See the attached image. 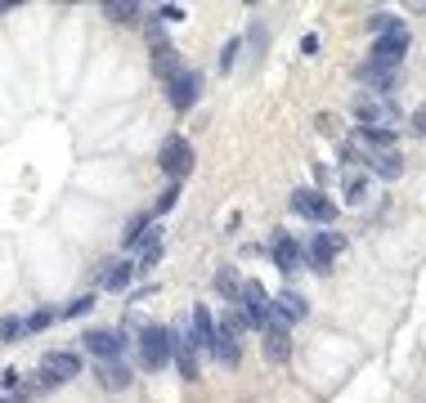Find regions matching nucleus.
<instances>
[{
	"label": "nucleus",
	"mask_w": 426,
	"mask_h": 403,
	"mask_svg": "<svg viewBox=\"0 0 426 403\" xmlns=\"http://www.w3.org/2000/svg\"><path fill=\"white\" fill-rule=\"evenodd\" d=\"M350 113H355V126H363V130L395 134L399 126H404V113H399V103H395V99H386V94L355 90V99H350Z\"/></svg>",
	"instance_id": "nucleus-1"
},
{
	"label": "nucleus",
	"mask_w": 426,
	"mask_h": 403,
	"mask_svg": "<svg viewBox=\"0 0 426 403\" xmlns=\"http://www.w3.org/2000/svg\"><path fill=\"white\" fill-rule=\"evenodd\" d=\"M170 359H175V332L162 327V323H149L144 336H139V363L149 372H162Z\"/></svg>",
	"instance_id": "nucleus-2"
},
{
	"label": "nucleus",
	"mask_w": 426,
	"mask_h": 403,
	"mask_svg": "<svg viewBox=\"0 0 426 403\" xmlns=\"http://www.w3.org/2000/svg\"><path fill=\"white\" fill-rule=\"evenodd\" d=\"M238 314L247 319V327H270L274 323V296L261 287V278H242V296H238Z\"/></svg>",
	"instance_id": "nucleus-3"
},
{
	"label": "nucleus",
	"mask_w": 426,
	"mask_h": 403,
	"mask_svg": "<svg viewBox=\"0 0 426 403\" xmlns=\"http://www.w3.org/2000/svg\"><path fill=\"white\" fill-rule=\"evenodd\" d=\"M408 45H413L408 27H404V23H395V27H386V32L368 45V63H377V68H395V72H399V63H404V54H408Z\"/></svg>",
	"instance_id": "nucleus-4"
},
{
	"label": "nucleus",
	"mask_w": 426,
	"mask_h": 403,
	"mask_svg": "<svg viewBox=\"0 0 426 403\" xmlns=\"http://www.w3.org/2000/svg\"><path fill=\"white\" fill-rule=\"evenodd\" d=\"M193 162H198V153H193V143L184 139V134H170V139L162 143V153H157V166L170 175V184H184V179L193 175Z\"/></svg>",
	"instance_id": "nucleus-5"
},
{
	"label": "nucleus",
	"mask_w": 426,
	"mask_h": 403,
	"mask_svg": "<svg viewBox=\"0 0 426 403\" xmlns=\"http://www.w3.org/2000/svg\"><path fill=\"white\" fill-rule=\"evenodd\" d=\"M292 211L319 229L337 224V202H327V193H319V188H292Z\"/></svg>",
	"instance_id": "nucleus-6"
},
{
	"label": "nucleus",
	"mask_w": 426,
	"mask_h": 403,
	"mask_svg": "<svg viewBox=\"0 0 426 403\" xmlns=\"http://www.w3.org/2000/svg\"><path fill=\"white\" fill-rule=\"evenodd\" d=\"M346 251V234H337V229H323V234H314L306 242V264L314 274H327V269L337 264V255Z\"/></svg>",
	"instance_id": "nucleus-7"
},
{
	"label": "nucleus",
	"mask_w": 426,
	"mask_h": 403,
	"mask_svg": "<svg viewBox=\"0 0 426 403\" xmlns=\"http://www.w3.org/2000/svg\"><path fill=\"white\" fill-rule=\"evenodd\" d=\"M166 99H170L175 113H189V108L202 99V72L198 68H180L175 77L166 81Z\"/></svg>",
	"instance_id": "nucleus-8"
},
{
	"label": "nucleus",
	"mask_w": 426,
	"mask_h": 403,
	"mask_svg": "<svg viewBox=\"0 0 426 403\" xmlns=\"http://www.w3.org/2000/svg\"><path fill=\"white\" fill-rule=\"evenodd\" d=\"M81 372V354L77 350H50L41 359V385H63Z\"/></svg>",
	"instance_id": "nucleus-9"
},
{
	"label": "nucleus",
	"mask_w": 426,
	"mask_h": 403,
	"mask_svg": "<svg viewBox=\"0 0 426 403\" xmlns=\"http://www.w3.org/2000/svg\"><path fill=\"white\" fill-rule=\"evenodd\" d=\"M355 81H359L368 94H386V99H395L399 72H395V68H377V63H368V58H363V63L355 68Z\"/></svg>",
	"instance_id": "nucleus-10"
},
{
	"label": "nucleus",
	"mask_w": 426,
	"mask_h": 403,
	"mask_svg": "<svg viewBox=\"0 0 426 403\" xmlns=\"http://www.w3.org/2000/svg\"><path fill=\"white\" fill-rule=\"evenodd\" d=\"M81 340H85V350H90L99 363H113V359H121V354H126V336H121V332H108V327H94V332H85Z\"/></svg>",
	"instance_id": "nucleus-11"
},
{
	"label": "nucleus",
	"mask_w": 426,
	"mask_h": 403,
	"mask_svg": "<svg viewBox=\"0 0 426 403\" xmlns=\"http://www.w3.org/2000/svg\"><path fill=\"white\" fill-rule=\"evenodd\" d=\"M198 359H202V350H198V340H193V332L189 327H180L175 332V368H180V376L184 381H198Z\"/></svg>",
	"instance_id": "nucleus-12"
},
{
	"label": "nucleus",
	"mask_w": 426,
	"mask_h": 403,
	"mask_svg": "<svg viewBox=\"0 0 426 403\" xmlns=\"http://www.w3.org/2000/svg\"><path fill=\"white\" fill-rule=\"evenodd\" d=\"M270 255H274V269H283V274H296V269L306 264V247H301L292 234H278L270 242Z\"/></svg>",
	"instance_id": "nucleus-13"
},
{
	"label": "nucleus",
	"mask_w": 426,
	"mask_h": 403,
	"mask_svg": "<svg viewBox=\"0 0 426 403\" xmlns=\"http://www.w3.org/2000/svg\"><path fill=\"white\" fill-rule=\"evenodd\" d=\"M261 350H265V359H270V363H287V359H292V332L274 319V323L261 332Z\"/></svg>",
	"instance_id": "nucleus-14"
},
{
	"label": "nucleus",
	"mask_w": 426,
	"mask_h": 403,
	"mask_svg": "<svg viewBox=\"0 0 426 403\" xmlns=\"http://www.w3.org/2000/svg\"><path fill=\"white\" fill-rule=\"evenodd\" d=\"M363 170L377 179H399L404 175V153L399 148H386V153H363Z\"/></svg>",
	"instance_id": "nucleus-15"
},
{
	"label": "nucleus",
	"mask_w": 426,
	"mask_h": 403,
	"mask_svg": "<svg viewBox=\"0 0 426 403\" xmlns=\"http://www.w3.org/2000/svg\"><path fill=\"white\" fill-rule=\"evenodd\" d=\"M310 314V305H306V296H301V291H292V287H283L274 296V319L283 323V327H292V323H301Z\"/></svg>",
	"instance_id": "nucleus-16"
},
{
	"label": "nucleus",
	"mask_w": 426,
	"mask_h": 403,
	"mask_svg": "<svg viewBox=\"0 0 426 403\" xmlns=\"http://www.w3.org/2000/svg\"><path fill=\"white\" fill-rule=\"evenodd\" d=\"M206 354H211L215 363H225V368H238V363H242V340L234 332H225V327H215V340H211V350H206Z\"/></svg>",
	"instance_id": "nucleus-17"
},
{
	"label": "nucleus",
	"mask_w": 426,
	"mask_h": 403,
	"mask_svg": "<svg viewBox=\"0 0 426 403\" xmlns=\"http://www.w3.org/2000/svg\"><path fill=\"white\" fill-rule=\"evenodd\" d=\"M341 193H346V206H363L368 202V170L363 166L341 170Z\"/></svg>",
	"instance_id": "nucleus-18"
},
{
	"label": "nucleus",
	"mask_w": 426,
	"mask_h": 403,
	"mask_svg": "<svg viewBox=\"0 0 426 403\" xmlns=\"http://www.w3.org/2000/svg\"><path fill=\"white\" fill-rule=\"evenodd\" d=\"M94 376H99V385H104V390H126L130 381H135V376H130V368H126L121 359L99 363V368H94Z\"/></svg>",
	"instance_id": "nucleus-19"
},
{
	"label": "nucleus",
	"mask_w": 426,
	"mask_h": 403,
	"mask_svg": "<svg viewBox=\"0 0 426 403\" xmlns=\"http://www.w3.org/2000/svg\"><path fill=\"white\" fill-rule=\"evenodd\" d=\"M189 332H193V340H198V350H211V340H215V319H211V309H206V305H198V309H193Z\"/></svg>",
	"instance_id": "nucleus-20"
},
{
	"label": "nucleus",
	"mask_w": 426,
	"mask_h": 403,
	"mask_svg": "<svg viewBox=\"0 0 426 403\" xmlns=\"http://www.w3.org/2000/svg\"><path fill=\"white\" fill-rule=\"evenodd\" d=\"M211 287H215V296H220V300L238 305V296H242V278H238V269H215Z\"/></svg>",
	"instance_id": "nucleus-21"
},
{
	"label": "nucleus",
	"mask_w": 426,
	"mask_h": 403,
	"mask_svg": "<svg viewBox=\"0 0 426 403\" xmlns=\"http://www.w3.org/2000/svg\"><path fill=\"white\" fill-rule=\"evenodd\" d=\"M130 278H135V264H126V260H113V264L104 269L99 287H104V291H126V287H130Z\"/></svg>",
	"instance_id": "nucleus-22"
},
{
	"label": "nucleus",
	"mask_w": 426,
	"mask_h": 403,
	"mask_svg": "<svg viewBox=\"0 0 426 403\" xmlns=\"http://www.w3.org/2000/svg\"><path fill=\"white\" fill-rule=\"evenodd\" d=\"M104 18H113V23H139L144 18V5H130V0H108Z\"/></svg>",
	"instance_id": "nucleus-23"
},
{
	"label": "nucleus",
	"mask_w": 426,
	"mask_h": 403,
	"mask_svg": "<svg viewBox=\"0 0 426 403\" xmlns=\"http://www.w3.org/2000/svg\"><path fill=\"white\" fill-rule=\"evenodd\" d=\"M58 319V314H50V309H36V314H27V319H23V336H32V332H45V327H50Z\"/></svg>",
	"instance_id": "nucleus-24"
},
{
	"label": "nucleus",
	"mask_w": 426,
	"mask_h": 403,
	"mask_svg": "<svg viewBox=\"0 0 426 403\" xmlns=\"http://www.w3.org/2000/svg\"><path fill=\"white\" fill-rule=\"evenodd\" d=\"M18 336H23V319H14V314H5V319H0V345H14Z\"/></svg>",
	"instance_id": "nucleus-25"
},
{
	"label": "nucleus",
	"mask_w": 426,
	"mask_h": 403,
	"mask_svg": "<svg viewBox=\"0 0 426 403\" xmlns=\"http://www.w3.org/2000/svg\"><path fill=\"white\" fill-rule=\"evenodd\" d=\"M157 260H162V242H149V247H139V264L135 269H153Z\"/></svg>",
	"instance_id": "nucleus-26"
},
{
	"label": "nucleus",
	"mask_w": 426,
	"mask_h": 403,
	"mask_svg": "<svg viewBox=\"0 0 426 403\" xmlns=\"http://www.w3.org/2000/svg\"><path fill=\"white\" fill-rule=\"evenodd\" d=\"M175 198H180V184H170V188L162 193V198H157V202H153V211H149V215H166V211H170V206H175Z\"/></svg>",
	"instance_id": "nucleus-27"
},
{
	"label": "nucleus",
	"mask_w": 426,
	"mask_h": 403,
	"mask_svg": "<svg viewBox=\"0 0 426 403\" xmlns=\"http://www.w3.org/2000/svg\"><path fill=\"white\" fill-rule=\"evenodd\" d=\"M220 327H225V332H234V336H242V332H247V319H242L238 309H229L225 319H220Z\"/></svg>",
	"instance_id": "nucleus-28"
},
{
	"label": "nucleus",
	"mask_w": 426,
	"mask_h": 403,
	"mask_svg": "<svg viewBox=\"0 0 426 403\" xmlns=\"http://www.w3.org/2000/svg\"><path fill=\"white\" fill-rule=\"evenodd\" d=\"M90 305H94V296H77V300H72V305H68L63 314H58V319H81V314L90 309Z\"/></svg>",
	"instance_id": "nucleus-29"
},
{
	"label": "nucleus",
	"mask_w": 426,
	"mask_h": 403,
	"mask_svg": "<svg viewBox=\"0 0 426 403\" xmlns=\"http://www.w3.org/2000/svg\"><path fill=\"white\" fill-rule=\"evenodd\" d=\"M238 50H242V41H238V36H234V41H229L225 50H220V72H229V68H234V58H238Z\"/></svg>",
	"instance_id": "nucleus-30"
},
{
	"label": "nucleus",
	"mask_w": 426,
	"mask_h": 403,
	"mask_svg": "<svg viewBox=\"0 0 426 403\" xmlns=\"http://www.w3.org/2000/svg\"><path fill=\"white\" fill-rule=\"evenodd\" d=\"M327 184H332V166L314 162V188H319V193H327Z\"/></svg>",
	"instance_id": "nucleus-31"
},
{
	"label": "nucleus",
	"mask_w": 426,
	"mask_h": 403,
	"mask_svg": "<svg viewBox=\"0 0 426 403\" xmlns=\"http://www.w3.org/2000/svg\"><path fill=\"white\" fill-rule=\"evenodd\" d=\"M395 23H399V18H395V14H372V18H368V27H372V32H377V36H382V32H386V27H395Z\"/></svg>",
	"instance_id": "nucleus-32"
},
{
	"label": "nucleus",
	"mask_w": 426,
	"mask_h": 403,
	"mask_svg": "<svg viewBox=\"0 0 426 403\" xmlns=\"http://www.w3.org/2000/svg\"><path fill=\"white\" fill-rule=\"evenodd\" d=\"M408 130H413V134H422V139H426V103H422L418 113L408 117Z\"/></svg>",
	"instance_id": "nucleus-33"
},
{
	"label": "nucleus",
	"mask_w": 426,
	"mask_h": 403,
	"mask_svg": "<svg viewBox=\"0 0 426 403\" xmlns=\"http://www.w3.org/2000/svg\"><path fill=\"white\" fill-rule=\"evenodd\" d=\"M153 18H162V23H180V18H184V9H180V5H162Z\"/></svg>",
	"instance_id": "nucleus-34"
},
{
	"label": "nucleus",
	"mask_w": 426,
	"mask_h": 403,
	"mask_svg": "<svg viewBox=\"0 0 426 403\" xmlns=\"http://www.w3.org/2000/svg\"><path fill=\"white\" fill-rule=\"evenodd\" d=\"M301 54H319V36H314V32H306V36H301Z\"/></svg>",
	"instance_id": "nucleus-35"
},
{
	"label": "nucleus",
	"mask_w": 426,
	"mask_h": 403,
	"mask_svg": "<svg viewBox=\"0 0 426 403\" xmlns=\"http://www.w3.org/2000/svg\"><path fill=\"white\" fill-rule=\"evenodd\" d=\"M319 130L327 134V139H337V117H332V113H323V117H319Z\"/></svg>",
	"instance_id": "nucleus-36"
},
{
	"label": "nucleus",
	"mask_w": 426,
	"mask_h": 403,
	"mask_svg": "<svg viewBox=\"0 0 426 403\" xmlns=\"http://www.w3.org/2000/svg\"><path fill=\"white\" fill-rule=\"evenodd\" d=\"M0 403H18V399H0Z\"/></svg>",
	"instance_id": "nucleus-37"
}]
</instances>
